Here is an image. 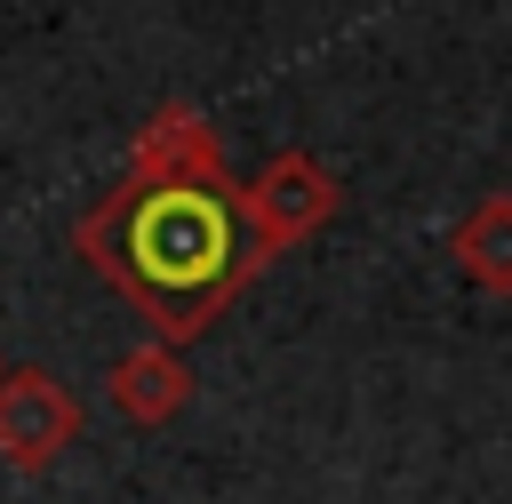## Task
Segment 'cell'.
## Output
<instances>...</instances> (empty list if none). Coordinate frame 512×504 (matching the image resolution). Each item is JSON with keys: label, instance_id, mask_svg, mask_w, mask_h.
<instances>
[{"label": "cell", "instance_id": "obj_1", "mask_svg": "<svg viewBox=\"0 0 512 504\" xmlns=\"http://www.w3.org/2000/svg\"><path fill=\"white\" fill-rule=\"evenodd\" d=\"M232 248H240L232 208L216 192H192V184H168L128 216V272L160 312L208 304L224 288V272H232Z\"/></svg>", "mask_w": 512, "mask_h": 504}]
</instances>
